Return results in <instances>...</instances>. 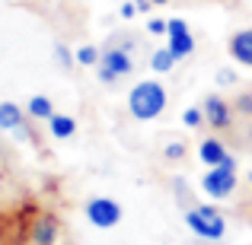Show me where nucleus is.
<instances>
[{
  "label": "nucleus",
  "instance_id": "nucleus-11",
  "mask_svg": "<svg viewBox=\"0 0 252 245\" xmlns=\"http://www.w3.org/2000/svg\"><path fill=\"white\" fill-rule=\"evenodd\" d=\"M58 233H61V229H58L55 217H42V220L32 226V242H35V245H55Z\"/></svg>",
  "mask_w": 252,
  "mask_h": 245
},
{
  "label": "nucleus",
  "instance_id": "nucleus-3",
  "mask_svg": "<svg viewBox=\"0 0 252 245\" xmlns=\"http://www.w3.org/2000/svg\"><path fill=\"white\" fill-rule=\"evenodd\" d=\"M201 191L214 201H227L230 194L236 191V160L227 156V163L211 165L208 172L201 175Z\"/></svg>",
  "mask_w": 252,
  "mask_h": 245
},
{
  "label": "nucleus",
  "instance_id": "nucleus-17",
  "mask_svg": "<svg viewBox=\"0 0 252 245\" xmlns=\"http://www.w3.org/2000/svg\"><path fill=\"white\" fill-rule=\"evenodd\" d=\"M182 121H185V128H198V124L204 121V109H185Z\"/></svg>",
  "mask_w": 252,
  "mask_h": 245
},
{
  "label": "nucleus",
  "instance_id": "nucleus-6",
  "mask_svg": "<svg viewBox=\"0 0 252 245\" xmlns=\"http://www.w3.org/2000/svg\"><path fill=\"white\" fill-rule=\"evenodd\" d=\"M166 38H169L166 48L179 57V61H182V57H189L191 51H195V35H191V29H189V23H185V19H169Z\"/></svg>",
  "mask_w": 252,
  "mask_h": 245
},
{
  "label": "nucleus",
  "instance_id": "nucleus-24",
  "mask_svg": "<svg viewBox=\"0 0 252 245\" xmlns=\"http://www.w3.org/2000/svg\"><path fill=\"white\" fill-rule=\"evenodd\" d=\"M249 185H252V172H249Z\"/></svg>",
  "mask_w": 252,
  "mask_h": 245
},
{
  "label": "nucleus",
  "instance_id": "nucleus-2",
  "mask_svg": "<svg viewBox=\"0 0 252 245\" xmlns=\"http://www.w3.org/2000/svg\"><path fill=\"white\" fill-rule=\"evenodd\" d=\"M185 226L204 242H220L227 236V220L217 207H208V204H195V207L185 210Z\"/></svg>",
  "mask_w": 252,
  "mask_h": 245
},
{
  "label": "nucleus",
  "instance_id": "nucleus-18",
  "mask_svg": "<svg viewBox=\"0 0 252 245\" xmlns=\"http://www.w3.org/2000/svg\"><path fill=\"white\" fill-rule=\"evenodd\" d=\"M147 32H154V35H166L169 23H163V19H147Z\"/></svg>",
  "mask_w": 252,
  "mask_h": 245
},
{
  "label": "nucleus",
  "instance_id": "nucleus-12",
  "mask_svg": "<svg viewBox=\"0 0 252 245\" xmlns=\"http://www.w3.org/2000/svg\"><path fill=\"white\" fill-rule=\"evenodd\" d=\"M48 131H51V137H58V140H67V137H74V131H77V121L70 115H51L48 118Z\"/></svg>",
  "mask_w": 252,
  "mask_h": 245
},
{
  "label": "nucleus",
  "instance_id": "nucleus-15",
  "mask_svg": "<svg viewBox=\"0 0 252 245\" xmlns=\"http://www.w3.org/2000/svg\"><path fill=\"white\" fill-rule=\"evenodd\" d=\"M74 54H77V64H83V67H99V61H102L96 45H80Z\"/></svg>",
  "mask_w": 252,
  "mask_h": 245
},
{
  "label": "nucleus",
  "instance_id": "nucleus-23",
  "mask_svg": "<svg viewBox=\"0 0 252 245\" xmlns=\"http://www.w3.org/2000/svg\"><path fill=\"white\" fill-rule=\"evenodd\" d=\"M154 3H166V0H154Z\"/></svg>",
  "mask_w": 252,
  "mask_h": 245
},
{
  "label": "nucleus",
  "instance_id": "nucleus-5",
  "mask_svg": "<svg viewBox=\"0 0 252 245\" xmlns=\"http://www.w3.org/2000/svg\"><path fill=\"white\" fill-rule=\"evenodd\" d=\"M134 70V61L125 48H105L102 61H99V80L102 83H115L122 77H128Z\"/></svg>",
  "mask_w": 252,
  "mask_h": 245
},
{
  "label": "nucleus",
  "instance_id": "nucleus-10",
  "mask_svg": "<svg viewBox=\"0 0 252 245\" xmlns=\"http://www.w3.org/2000/svg\"><path fill=\"white\" fill-rule=\"evenodd\" d=\"M23 121L26 111L16 102H0V131H19L23 134Z\"/></svg>",
  "mask_w": 252,
  "mask_h": 245
},
{
  "label": "nucleus",
  "instance_id": "nucleus-21",
  "mask_svg": "<svg viewBox=\"0 0 252 245\" xmlns=\"http://www.w3.org/2000/svg\"><path fill=\"white\" fill-rule=\"evenodd\" d=\"M217 83H220V86H233L236 74H233V70H220V74H217Z\"/></svg>",
  "mask_w": 252,
  "mask_h": 245
},
{
  "label": "nucleus",
  "instance_id": "nucleus-19",
  "mask_svg": "<svg viewBox=\"0 0 252 245\" xmlns=\"http://www.w3.org/2000/svg\"><path fill=\"white\" fill-rule=\"evenodd\" d=\"M185 156V143H169L166 147V160H182Z\"/></svg>",
  "mask_w": 252,
  "mask_h": 245
},
{
  "label": "nucleus",
  "instance_id": "nucleus-16",
  "mask_svg": "<svg viewBox=\"0 0 252 245\" xmlns=\"http://www.w3.org/2000/svg\"><path fill=\"white\" fill-rule=\"evenodd\" d=\"M55 57H58V64H61L64 70H70L77 64V54H70L67 48H64V45H55Z\"/></svg>",
  "mask_w": 252,
  "mask_h": 245
},
{
  "label": "nucleus",
  "instance_id": "nucleus-13",
  "mask_svg": "<svg viewBox=\"0 0 252 245\" xmlns=\"http://www.w3.org/2000/svg\"><path fill=\"white\" fill-rule=\"evenodd\" d=\"M179 57L172 54L169 48H157L154 54H150V70H157V74H169L172 67H176Z\"/></svg>",
  "mask_w": 252,
  "mask_h": 245
},
{
  "label": "nucleus",
  "instance_id": "nucleus-8",
  "mask_svg": "<svg viewBox=\"0 0 252 245\" xmlns=\"http://www.w3.org/2000/svg\"><path fill=\"white\" fill-rule=\"evenodd\" d=\"M227 51L233 61H240L243 67H252V29H240L230 35L227 42Z\"/></svg>",
  "mask_w": 252,
  "mask_h": 245
},
{
  "label": "nucleus",
  "instance_id": "nucleus-7",
  "mask_svg": "<svg viewBox=\"0 0 252 245\" xmlns=\"http://www.w3.org/2000/svg\"><path fill=\"white\" fill-rule=\"evenodd\" d=\"M201 109H204V121H208L211 128L223 131V128H230V124H233V111H230V105L223 102L220 96H204Z\"/></svg>",
  "mask_w": 252,
  "mask_h": 245
},
{
  "label": "nucleus",
  "instance_id": "nucleus-14",
  "mask_svg": "<svg viewBox=\"0 0 252 245\" xmlns=\"http://www.w3.org/2000/svg\"><path fill=\"white\" fill-rule=\"evenodd\" d=\"M29 115L38 118V121H48L51 115H55V105H51L48 96H32L29 99Z\"/></svg>",
  "mask_w": 252,
  "mask_h": 245
},
{
  "label": "nucleus",
  "instance_id": "nucleus-22",
  "mask_svg": "<svg viewBox=\"0 0 252 245\" xmlns=\"http://www.w3.org/2000/svg\"><path fill=\"white\" fill-rule=\"evenodd\" d=\"M118 13H122V19H131L137 13V3H131V0H128V3H122V10H118Z\"/></svg>",
  "mask_w": 252,
  "mask_h": 245
},
{
  "label": "nucleus",
  "instance_id": "nucleus-9",
  "mask_svg": "<svg viewBox=\"0 0 252 245\" xmlns=\"http://www.w3.org/2000/svg\"><path fill=\"white\" fill-rule=\"evenodd\" d=\"M227 147H223L220 140H217V137H204L201 143H198V160H201L204 165H220V163H227Z\"/></svg>",
  "mask_w": 252,
  "mask_h": 245
},
{
  "label": "nucleus",
  "instance_id": "nucleus-20",
  "mask_svg": "<svg viewBox=\"0 0 252 245\" xmlns=\"http://www.w3.org/2000/svg\"><path fill=\"white\" fill-rule=\"evenodd\" d=\"M236 109H240L243 115H252V92H246V96L236 99Z\"/></svg>",
  "mask_w": 252,
  "mask_h": 245
},
{
  "label": "nucleus",
  "instance_id": "nucleus-4",
  "mask_svg": "<svg viewBox=\"0 0 252 245\" xmlns=\"http://www.w3.org/2000/svg\"><path fill=\"white\" fill-rule=\"evenodd\" d=\"M83 214L96 229H112V226L122 223V207H118V201H112V197H93V201H86Z\"/></svg>",
  "mask_w": 252,
  "mask_h": 245
},
{
  "label": "nucleus",
  "instance_id": "nucleus-1",
  "mask_svg": "<svg viewBox=\"0 0 252 245\" xmlns=\"http://www.w3.org/2000/svg\"><path fill=\"white\" fill-rule=\"evenodd\" d=\"M169 96H166V86L160 80H141L131 86L128 92V111L134 121H154V118L163 115Z\"/></svg>",
  "mask_w": 252,
  "mask_h": 245
}]
</instances>
